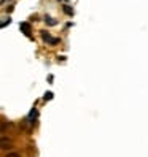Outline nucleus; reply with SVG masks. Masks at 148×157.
<instances>
[{"instance_id":"f257e3e1","label":"nucleus","mask_w":148,"mask_h":157,"mask_svg":"<svg viewBox=\"0 0 148 157\" xmlns=\"http://www.w3.org/2000/svg\"><path fill=\"white\" fill-rule=\"evenodd\" d=\"M42 38L48 44H58L59 43V38H54V36H51L48 32H42Z\"/></svg>"},{"instance_id":"f03ea898","label":"nucleus","mask_w":148,"mask_h":157,"mask_svg":"<svg viewBox=\"0 0 148 157\" xmlns=\"http://www.w3.org/2000/svg\"><path fill=\"white\" fill-rule=\"evenodd\" d=\"M11 144H13V141L8 136H2V138H0V149H10Z\"/></svg>"},{"instance_id":"7ed1b4c3","label":"nucleus","mask_w":148,"mask_h":157,"mask_svg":"<svg viewBox=\"0 0 148 157\" xmlns=\"http://www.w3.org/2000/svg\"><path fill=\"white\" fill-rule=\"evenodd\" d=\"M21 30L26 33V35H30V24L29 22H21Z\"/></svg>"},{"instance_id":"20e7f679","label":"nucleus","mask_w":148,"mask_h":157,"mask_svg":"<svg viewBox=\"0 0 148 157\" xmlns=\"http://www.w3.org/2000/svg\"><path fill=\"white\" fill-rule=\"evenodd\" d=\"M45 22L48 24V25H56V24H58V21H56V19H53L51 16H45Z\"/></svg>"},{"instance_id":"39448f33","label":"nucleus","mask_w":148,"mask_h":157,"mask_svg":"<svg viewBox=\"0 0 148 157\" xmlns=\"http://www.w3.org/2000/svg\"><path fill=\"white\" fill-rule=\"evenodd\" d=\"M10 22H11V19H10V17H6L5 21H0V29H2V27H6V25L10 24Z\"/></svg>"},{"instance_id":"423d86ee","label":"nucleus","mask_w":148,"mask_h":157,"mask_svg":"<svg viewBox=\"0 0 148 157\" xmlns=\"http://www.w3.org/2000/svg\"><path fill=\"white\" fill-rule=\"evenodd\" d=\"M53 97H54V94H53V92H50V90H48V92H45V95H43L45 100H51Z\"/></svg>"},{"instance_id":"0eeeda50","label":"nucleus","mask_w":148,"mask_h":157,"mask_svg":"<svg viewBox=\"0 0 148 157\" xmlns=\"http://www.w3.org/2000/svg\"><path fill=\"white\" fill-rule=\"evenodd\" d=\"M64 11H66L67 14H70V16L73 14V10H72V8H70L69 5H66V6H64Z\"/></svg>"},{"instance_id":"6e6552de","label":"nucleus","mask_w":148,"mask_h":157,"mask_svg":"<svg viewBox=\"0 0 148 157\" xmlns=\"http://www.w3.org/2000/svg\"><path fill=\"white\" fill-rule=\"evenodd\" d=\"M8 2H11V0H0V5H5V3H8Z\"/></svg>"}]
</instances>
